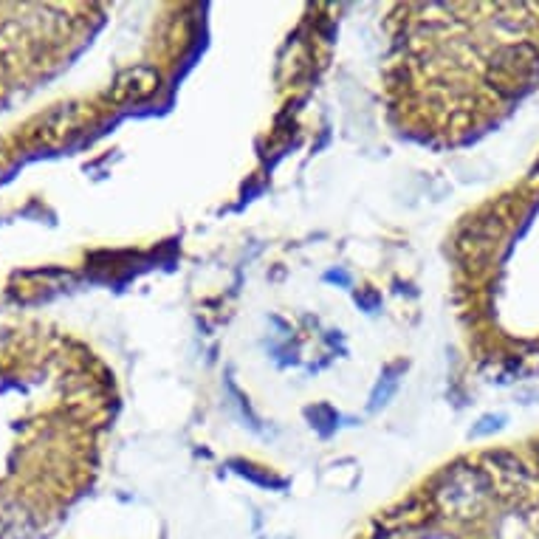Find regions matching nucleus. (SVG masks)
Instances as JSON below:
<instances>
[{"label": "nucleus", "instance_id": "obj_1", "mask_svg": "<svg viewBox=\"0 0 539 539\" xmlns=\"http://www.w3.org/2000/svg\"><path fill=\"white\" fill-rule=\"evenodd\" d=\"M480 424H483V427H475L472 435H486V432H492V429H500L503 427V415H497V418H483Z\"/></svg>", "mask_w": 539, "mask_h": 539}]
</instances>
